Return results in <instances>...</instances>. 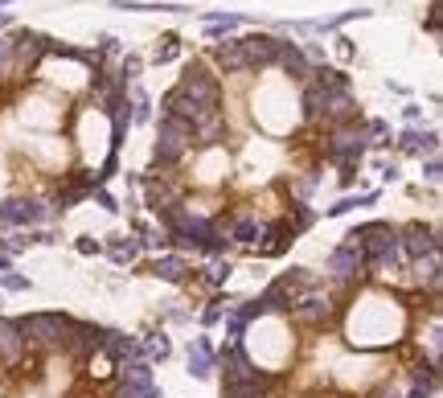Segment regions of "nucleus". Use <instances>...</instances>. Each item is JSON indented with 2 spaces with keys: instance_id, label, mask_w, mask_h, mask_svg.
<instances>
[{
  "instance_id": "1",
  "label": "nucleus",
  "mask_w": 443,
  "mask_h": 398,
  "mask_svg": "<svg viewBox=\"0 0 443 398\" xmlns=\"http://www.w3.org/2000/svg\"><path fill=\"white\" fill-rule=\"evenodd\" d=\"M66 324H70V320H66V316H58V312H33V316L17 320L21 337H25V341H37V345H53V341H62Z\"/></svg>"
},
{
  "instance_id": "2",
  "label": "nucleus",
  "mask_w": 443,
  "mask_h": 398,
  "mask_svg": "<svg viewBox=\"0 0 443 398\" xmlns=\"http://www.w3.org/2000/svg\"><path fill=\"white\" fill-rule=\"evenodd\" d=\"M222 361V374H226V386H246V382H267L263 374L255 370V361L242 354V345L238 341H230L226 349L218 354Z\"/></svg>"
},
{
  "instance_id": "3",
  "label": "nucleus",
  "mask_w": 443,
  "mask_h": 398,
  "mask_svg": "<svg viewBox=\"0 0 443 398\" xmlns=\"http://www.w3.org/2000/svg\"><path fill=\"white\" fill-rule=\"evenodd\" d=\"M189 140H193V128L189 124H181V119H160V140H156V160L160 165H169V160H177L181 152L189 148Z\"/></svg>"
},
{
  "instance_id": "4",
  "label": "nucleus",
  "mask_w": 443,
  "mask_h": 398,
  "mask_svg": "<svg viewBox=\"0 0 443 398\" xmlns=\"http://www.w3.org/2000/svg\"><path fill=\"white\" fill-rule=\"evenodd\" d=\"M181 94H189L197 107H206V111H214L218 107V87H214V78L201 70V66H189V74L181 78Z\"/></svg>"
},
{
  "instance_id": "5",
  "label": "nucleus",
  "mask_w": 443,
  "mask_h": 398,
  "mask_svg": "<svg viewBox=\"0 0 443 398\" xmlns=\"http://www.w3.org/2000/svg\"><path fill=\"white\" fill-rule=\"evenodd\" d=\"M365 132L361 128H341V132H333L328 140V156L333 160H341V165H357L361 160V152H365Z\"/></svg>"
},
{
  "instance_id": "6",
  "label": "nucleus",
  "mask_w": 443,
  "mask_h": 398,
  "mask_svg": "<svg viewBox=\"0 0 443 398\" xmlns=\"http://www.w3.org/2000/svg\"><path fill=\"white\" fill-rule=\"evenodd\" d=\"M45 218H49V210H45L42 201L17 197V201H4V206H0V222H4V226H29V222H45Z\"/></svg>"
},
{
  "instance_id": "7",
  "label": "nucleus",
  "mask_w": 443,
  "mask_h": 398,
  "mask_svg": "<svg viewBox=\"0 0 443 398\" xmlns=\"http://www.w3.org/2000/svg\"><path fill=\"white\" fill-rule=\"evenodd\" d=\"M242 58H246V70L251 66H271L275 58H279V42L275 38H267V33H251V38H242Z\"/></svg>"
},
{
  "instance_id": "8",
  "label": "nucleus",
  "mask_w": 443,
  "mask_h": 398,
  "mask_svg": "<svg viewBox=\"0 0 443 398\" xmlns=\"http://www.w3.org/2000/svg\"><path fill=\"white\" fill-rule=\"evenodd\" d=\"M399 247H402V255H410V259H427V255L440 251V234L427 230V226H410L406 238H399Z\"/></svg>"
},
{
  "instance_id": "9",
  "label": "nucleus",
  "mask_w": 443,
  "mask_h": 398,
  "mask_svg": "<svg viewBox=\"0 0 443 398\" xmlns=\"http://www.w3.org/2000/svg\"><path fill=\"white\" fill-rule=\"evenodd\" d=\"M361 247H353V242H341L333 255H328V271L337 275V279H349V275H361Z\"/></svg>"
},
{
  "instance_id": "10",
  "label": "nucleus",
  "mask_w": 443,
  "mask_h": 398,
  "mask_svg": "<svg viewBox=\"0 0 443 398\" xmlns=\"http://www.w3.org/2000/svg\"><path fill=\"white\" fill-rule=\"evenodd\" d=\"M189 374L193 378H210L214 374V349H210L206 337H193V345H189Z\"/></svg>"
},
{
  "instance_id": "11",
  "label": "nucleus",
  "mask_w": 443,
  "mask_h": 398,
  "mask_svg": "<svg viewBox=\"0 0 443 398\" xmlns=\"http://www.w3.org/2000/svg\"><path fill=\"white\" fill-rule=\"evenodd\" d=\"M99 349H107L111 357H140V341L124 337V333H111V329H103V337H99Z\"/></svg>"
},
{
  "instance_id": "12",
  "label": "nucleus",
  "mask_w": 443,
  "mask_h": 398,
  "mask_svg": "<svg viewBox=\"0 0 443 398\" xmlns=\"http://www.w3.org/2000/svg\"><path fill=\"white\" fill-rule=\"evenodd\" d=\"M21 349H25V337L17 329V320H0V357L4 361H17Z\"/></svg>"
},
{
  "instance_id": "13",
  "label": "nucleus",
  "mask_w": 443,
  "mask_h": 398,
  "mask_svg": "<svg viewBox=\"0 0 443 398\" xmlns=\"http://www.w3.org/2000/svg\"><path fill=\"white\" fill-rule=\"evenodd\" d=\"M292 312H296L300 320H312V324H316V320H324V316H328V296H320V292H308L300 304H292Z\"/></svg>"
},
{
  "instance_id": "14",
  "label": "nucleus",
  "mask_w": 443,
  "mask_h": 398,
  "mask_svg": "<svg viewBox=\"0 0 443 398\" xmlns=\"http://www.w3.org/2000/svg\"><path fill=\"white\" fill-rule=\"evenodd\" d=\"M402 152H410V156H423V152H435L440 148V132H406L399 140Z\"/></svg>"
},
{
  "instance_id": "15",
  "label": "nucleus",
  "mask_w": 443,
  "mask_h": 398,
  "mask_svg": "<svg viewBox=\"0 0 443 398\" xmlns=\"http://www.w3.org/2000/svg\"><path fill=\"white\" fill-rule=\"evenodd\" d=\"M275 62H283V70L287 74H296V78H308V58L296 49L292 42H279V58Z\"/></svg>"
},
{
  "instance_id": "16",
  "label": "nucleus",
  "mask_w": 443,
  "mask_h": 398,
  "mask_svg": "<svg viewBox=\"0 0 443 398\" xmlns=\"http://www.w3.org/2000/svg\"><path fill=\"white\" fill-rule=\"evenodd\" d=\"M185 271H189V267H185L181 255H160V259L152 263V275H160V279H169V283H181Z\"/></svg>"
},
{
  "instance_id": "17",
  "label": "nucleus",
  "mask_w": 443,
  "mask_h": 398,
  "mask_svg": "<svg viewBox=\"0 0 443 398\" xmlns=\"http://www.w3.org/2000/svg\"><path fill=\"white\" fill-rule=\"evenodd\" d=\"M214 58H218V66H226V70H246V58H242V45L238 42H226L214 49Z\"/></svg>"
},
{
  "instance_id": "18",
  "label": "nucleus",
  "mask_w": 443,
  "mask_h": 398,
  "mask_svg": "<svg viewBox=\"0 0 443 398\" xmlns=\"http://www.w3.org/2000/svg\"><path fill=\"white\" fill-rule=\"evenodd\" d=\"M259 234H263V226H259L255 218H238L230 230H226V238H234V242H255Z\"/></svg>"
},
{
  "instance_id": "19",
  "label": "nucleus",
  "mask_w": 443,
  "mask_h": 398,
  "mask_svg": "<svg viewBox=\"0 0 443 398\" xmlns=\"http://www.w3.org/2000/svg\"><path fill=\"white\" fill-rule=\"evenodd\" d=\"M431 395H435V370H419L406 398H431Z\"/></svg>"
},
{
  "instance_id": "20",
  "label": "nucleus",
  "mask_w": 443,
  "mask_h": 398,
  "mask_svg": "<svg viewBox=\"0 0 443 398\" xmlns=\"http://www.w3.org/2000/svg\"><path fill=\"white\" fill-rule=\"evenodd\" d=\"M140 247H144L140 238H119V242H111V259L115 263H132L135 255H140Z\"/></svg>"
},
{
  "instance_id": "21",
  "label": "nucleus",
  "mask_w": 443,
  "mask_h": 398,
  "mask_svg": "<svg viewBox=\"0 0 443 398\" xmlns=\"http://www.w3.org/2000/svg\"><path fill=\"white\" fill-rule=\"evenodd\" d=\"M140 354H148V357H156V361H165V357L173 354V345H169V337H165V333H152V337L140 345Z\"/></svg>"
},
{
  "instance_id": "22",
  "label": "nucleus",
  "mask_w": 443,
  "mask_h": 398,
  "mask_svg": "<svg viewBox=\"0 0 443 398\" xmlns=\"http://www.w3.org/2000/svg\"><path fill=\"white\" fill-rule=\"evenodd\" d=\"M267 234H271V242H263V247H259V255H279V251L287 247V234H292V226H271Z\"/></svg>"
},
{
  "instance_id": "23",
  "label": "nucleus",
  "mask_w": 443,
  "mask_h": 398,
  "mask_svg": "<svg viewBox=\"0 0 443 398\" xmlns=\"http://www.w3.org/2000/svg\"><path fill=\"white\" fill-rule=\"evenodd\" d=\"M374 197H378V193H361V197H341L337 206H328V218H341V214H349L353 206H374Z\"/></svg>"
},
{
  "instance_id": "24",
  "label": "nucleus",
  "mask_w": 443,
  "mask_h": 398,
  "mask_svg": "<svg viewBox=\"0 0 443 398\" xmlns=\"http://www.w3.org/2000/svg\"><path fill=\"white\" fill-rule=\"evenodd\" d=\"M45 49V38H21V62H37Z\"/></svg>"
},
{
  "instance_id": "25",
  "label": "nucleus",
  "mask_w": 443,
  "mask_h": 398,
  "mask_svg": "<svg viewBox=\"0 0 443 398\" xmlns=\"http://www.w3.org/2000/svg\"><path fill=\"white\" fill-rule=\"evenodd\" d=\"M132 119H135V124H148V119H152V103H148V94H144V90L135 94V111H132Z\"/></svg>"
},
{
  "instance_id": "26",
  "label": "nucleus",
  "mask_w": 443,
  "mask_h": 398,
  "mask_svg": "<svg viewBox=\"0 0 443 398\" xmlns=\"http://www.w3.org/2000/svg\"><path fill=\"white\" fill-rule=\"evenodd\" d=\"M0 283H4L8 292H25V288H29V279L17 275V271H0Z\"/></svg>"
},
{
  "instance_id": "27",
  "label": "nucleus",
  "mask_w": 443,
  "mask_h": 398,
  "mask_svg": "<svg viewBox=\"0 0 443 398\" xmlns=\"http://www.w3.org/2000/svg\"><path fill=\"white\" fill-rule=\"evenodd\" d=\"M226 308H230V300H214L210 308L201 312V320H206V324H218L222 316H226Z\"/></svg>"
},
{
  "instance_id": "28",
  "label": "nucleus",
  "mask_w": 443,
  "mask_h": 398,
  "mask_svg": "<svg viewBox=\"0 0 443 398\" xmlns=\"http://www.w3.org/2000/svg\"><path fill=\"white\" fill-rule=\"evenodd\" d=\"M177 53H181L177 38H165V45H156V62H173Z\"/></svg>"
},
{
  "instance_id": "29",
  "label": "nucleus",
  "mask_w": 443,
  "mask_h": 398,
  "mask_svg": "<svg viewBox=\"0 0 443 398\" xmlns=\"http://www.w3.org/2000/svg\"><path fill=\"white\" fill-rule=\"evenodd\" d=\"M312 218H316V214H312L308 206L300 201V206H296V222H292V234H296V230H308V226H312Z\"/></svg>"
},
{
  "instance_id": "30",
  "label": "nucleus",
  "mask_w": 443,
  "mask_h": 398,
  "mask_svg": "<svg viewBox=\"0 0 443 398\" xmlns=\"http://www.w3.org/2000/svg\"><path fill=\"white\" fill-rule=\"evenodd\" d=\"M304 107H308V115H320L324 111V94L316 87H308V94H304Z\"/></svg>"
},
{
  "instance_id": "31",
  "label": "nucleus",
  "mask_w": 443,
  "mask_h": 398,
  "mask_svg": "<svg viewBox=\"0 0 443 398\" xmlns=\"http://www.w3.org/2000/svg\"><path fill=\"white\" fill-rule=\"evenodd\" d=\"M226 275H230V263H214L210 271H206V283L218 288V283H226Z\"/></svg>"
},
{
  "instance_id": "32",
  "label": "nucleus",
  "mask_w": 443,
  "mask_h": 398,
  "mask_svg": "<svg viewBox=\"0 0 443 398\" xmlns=\"http://www.w3.org/2000/svg\"><path fill=\"white\" fill-rule=\"evenodd\" d=\"M440 177H443L440 160H427V181H431V185H440Z\"/></svg>"
},
{
  "instance_id": "33",
  "label": "nucleus",
  "mask_w": 443,
  "mask_h": 398,
  "mask_svg": "<svg viewBox=\"0 0 443 398\" xmlns=\"http://www.w3.org/2000/svg\"><path fill=\"white\" fill-rule=\"evenodd\" d=\"M94 201H99V206H103V210H119V206H115V197H111V193H103V189H99V193H94Z\"/></svg>"
},
{
  "instance_id": "34",
  "label": "nucleus",
  "mask_w": 443,
  "mask_h": 398,
  "mask_svg": "<svg viewBox=\"0 0 443 398\" xmlns=\"http://www.w3.org/2000/svg\"><path fill=\"white\" fill-rule=\"evenodd\" d=\"M78 251H83V255H99V242H94V238H78Z\"/></svg>"
},
{
  "instance_id": "35",
  "label": "nucleus",
  "mask_w": 443,
  "mask_h": 398,
  "mask_svg": "<svg viewBox=\"0 0 443 398\" xmlns=\"http://www.w3.org/2000/svg\"><path fill=\"white\" fill-rule=\"evenodd\" d=\"M124 74H128V78L140 74V58H124Z\"/></svg>"
},
{
  "instance_id": "36",
  "label": "nucleus",
  "mask_w": 443,
  "mask_h": 398,
  "mask_svg": "<svg viewBox=\"0 0 443 398\" xmlns=\"http://www.w3.org/2000/svg\"><path fill=\"white\" fill-rule=\"evenodd\" d=\"M4 58H8V42H0V62H4Z\"/></svg>"
},
{
  "instance_id": "37",
  "label": "nucleus",
  "mask_w": 443,
  "mask_h": 398,
  "mask_svg": "<svg viewBox=\"0 0 443 398\" xmlns=\"http://www.w3.org/2000/svg\"><path fill=\"white\" fill-rule=\"evenodd\" d=\"M0 271H8V255H0Z\"/></svg>"
},
{
  "instance_id": "38",
  "label": "nucleus",
  "mask_w": 443,
  "mask_h": 398,
  "mask_svg": "<svg viewBox=\"0 0 443 398\" xmlns=\"http://www.w3.org/2000/svg\"><path fill=\"white\" fill-rule=\"evenodd\" d=\"M0 4H8V0H0Z\"/></svg>"
}]
</instances>
